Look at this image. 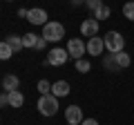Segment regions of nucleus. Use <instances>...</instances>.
Wrapping results in <instances>:
<instances>
[{
  "mask_svg": "<svg viewBox=\"0 0 134 125\" xmlns=\"http://www.w3.org/2000/svg\"><path fill=\"white\" fill-rule=\"evenodd\" d=\"M43 36L47 43H60L63 38H65V27H63V22H58V20H49L47 25H43Z\"/></svg>",
  "mask_w": 134,
  "mask_h": 125,
  "instance_id": "obj_1",
  "label": "nucleus"
},
{
  "mask_svg": "<svg viewBox=\"0 0 134 125\" xmlns=\"http://www.w3.org/2000/svg\"><path fill=\"white\" fill-rule=\"evenodd\" d=\"M103 40H105V49L110 54H119L125 49V38L121 31H107L105 36H103Z\"/></svg>",
  "mask_w": 134,
  "mask_h": 125,
  "instance_id": "obj_2",
  "label": "nucleus"
},
{
  "mask_svg": "<svg viewBox=\"0 0 134 125\" xmlns=\"http://www.w3.org/2000/svg\"><path fill=\"white\" fill-rule=\"evenodd\" d=\"M36 107H38V112L43 116H54V114H58V98L54 94H45V96L38 98Z\"/></svg>",
  "mask_w": 134,
  "mask_h": 125,
  "instance_id": "obj_3",
  "label": "nucleus"
},
{
  "mask_svg": "<svg viewBox=\"0 0 134 125\" xmlns=\"http://www.w3.org/2000/svg\"><path fill=\"white\" fill-rule=\"evenodd\" d=\"M67 58H69L67 49H63V47H52V49L47 52L45 65H52V67H63V65L67 62Z\"/></svg>",
  "mask_w": 134,
  "mask_h": 125,
  "instance_id": "obj_4",
  "label": "nucleus"
},
{
  "mask_svg": "<svg viewBox=\"0 0 134 125\" xmlns=\"http://www.w3.org/2000/svg\"><path fill=\"white\" fill-rule=\"evenodd\" d=\"M67 54H69V58H74V60H78V58H83L87 54V47L85 43H83L81 38H72V40H67Z\"/></svg>",
  "mask_w": 134,
  "mask_h": 125,
  "instance_id": "obj_5",
  "label": "nucleus"
},
{
  "mask_svg": "<svg viewBox=\"0 0 134 125\" xmlns=\"http://www.w3.org/2000/svg\"><path fill=\"white\" fill-rule=\"evenodd\" d=\"M65 121H67V125H81L83 121H85V116H83V107L67 105L65 107Z\"/></svg>",
  "mask_w": 134,
  "mask_h": 125,
  "instance_id": "obj_6",
  "label": "nucleus"
},
{
  "mask_svg": "<svg viewBox=\"0 0 134 125\" xmlns=\"http://www.w3.org/2000/svg\"><path fill=\"white\" fill-rule=\"evenodd\" d=\"M98 29H100V22L92 16V18H85L81 22V34L87 36V38H94V36H98Z\"/></svg>",
  "mask_w": 134,
  "mask_h": 125,
  "instance_id": "obj_7",
  "label": "nucleus"
},
{
  "mask_svg": "<svg viewBox=\"0 0 134 125\" xmlns=\"http://www.w3.org/2000/svg\"><path fill=\"white\" fill-rule=\"evenodd\" d=\"M85 47H87V54L90 56H103V52H105V40L100 38V36H94V38H87Z\"/></svg>",
  "mask_w": 134,
  "mask_h": 125,
  "instance_id": "obj_8",
  "label": "nucleus"
},
{
  "mask_svg": "<svg viewBox=\"0 0 134 125\" xmlns=\"http://www.w3.org/2000/svg\"><path fill=\"white\" fill-rule=\"evenodd\" d=\"M27 20H29L31 25H47V22H49V20H47V11L40 9V7H34V9H29Z\"/></svg>",
  "mask_w": 134,
  "mask_h": 125,
  "instance_id": "obj_9",
  "label": "nucleus"
},
{
  "mask_svg": "<svg viewBox=\"0 0 134 125\" xmlns=\"http://www.w3.org/2000/svg\"><path fill=\"white\" fill-rule=\"evenodd\" d=\"M69 92H72V89H69V83H67V81H56V83H52V94H54L56 98H65Z\"/></svg>",
  "mask_w": 134,
  "mask_h": 125,
  "instance_id": "obj_10",
  "label": "nucleus"
},
{
  "mask_svg": "<svg viewBox=\"0 0 134 125\" xmlns=\"http://www.w3.org/2000/svg\"><path fill=\"white\" fill-rule=\"evenodd\" d=\"M18 85H20V81H18V76H14V74H7V76L2 78V89H5L7 94H9V92H16Z\"/></svg>",
  "mask_w": 134,
  "mask_h": 125,
  "instance_id": "obj_11",
  "label": "nucleus"
},
{
  "mask_svg": "<svg viewBox=\"0 0 134 125\" xmlns=\"http://www.w3.org/2000/svg\"><path fill=\"white\" fill-rule=\"evenodd\" d=\"M7 98H9V107H23V103H25V96H23V92H20V89L9 92Z\"/></svg>",
  "mask_w": 134,
  "mask_h": 125,
  "instance_id": "obj_12",
  "label": "nucleus"
},
{
  "mask_svg": "<svg viewBox=\"0 0 134 125\" xmlns=\"http://www.w3.org/2000/svg\"><path fill=\"white\" fill-rule=\"evenodd\" d=\"M103 67L107 69V72H121V67L119 65H116V58H114V54H105V56H103Z\"/></svg>",
  "mask_w": 134,
  "mask_h": 125,
  "instance_id": "obj_13",
  "label": "nucleus"
},
{
  "mask_svg": "<svg viewBox=\"0 0 134 125\" xmlns=\"http://www.w3.org/2000/svg\"><path fill=\"white\" fill-rule=\"evenodd\" d=\"M114 58H116V65H119L121 69H125V67H130V65H132V56H130L127 52H119V54H114Z\"/></svg>",
  "mask_w": 134,
  "mask_h": 125,
  "instance_id": "obj_14",
  "label": "nucleus"
},
{
  "mask_svg": "<svg viewBox=\"0 0 134 125\" xmlns=\"http://www.w3.org/2000/svg\"><path fill=\"white\" fill-rule=\"evenodd\" d=\"M7 43H9V47L14 49V54H18V52H23V36H16V34H11V36H7Z\"/></svg>",
  "mask_w": 134,
  "mask_h": 125,
  "instance_id": "obj_15",
  "label": "nucleus"
},
{
  "mask_svg": "<svg viewBox=\"0 0 134 125\" xmlns=\"http://www.w3.org/2000/svg\"><path fill=\"white\" fill-rule=\"evenodd\" d=\"M36 43H38V36L34 34V31L23 34V47L25 49H36Z\"/></svg>",
  "mask_w": 134,
  "mask_h": 125,
  "instance_id": "obj_16",
  "label": "nucleus"
},
{
  "mask_svg": "<svg viewBox=\"0 0 134 125\" xmlns=\"http://www.w3.org/2000/svg\"><path fill=\"white\" fill-rule=\"evenodd\" d=\"M74 69H76L78 74H87L92 69V62L87 60V58H78V60H74Z\"/></svg>",
  "mask_w": 134,
  "mask_h": 125,
  "instance_id": "obj_17",
  "label": "nucleus"
},
{
  "mask_svg": "<svg viewBox=\"0 0 134 125\" xmlns=\"http://www.w3.org/2000/svg\"><path fill=\"white\" fill-rule=\"evenodd\" d=\"M110 16H112V9H110V7H107V5H100L98 9L94 11V18L98 20V22H100V20H107V18H110Z\"/></svg>",
  "mask_w": 134,
  "mask_h": 125,
  "instance_id": "obj_18",
  "label": "nucleus"
},
{
  "mask_svg": "<svg viewBox=\"0 0 134 125\" xmlns=\"http://www.w3.org/2000/svg\"><path fill=\"white\" fill-rule=\"evenodd\" d=\"M11 56H14V49L9 47L7 40H2V43H0V60H9Z\"/></svg>",
  "mask_w": 134,
  "mask_h": 125,
  "instance_id": "obj_19",
  "label": "nucleus"
},
{
  "mask_svg": "<svg viewBox=\"0 0 134 125\" xmlns=\"http://www.w3.org/2000/svg\"><path fill=\"white\" fill-rule=\"evenodd\" d=\"M36 89H38V94H40V96H45V94H52V83H49V81H45V78H40V81H38V85H36Z\"/></svg>",
  "mask_w": 134,
  "mask_h": 125,
  "instance_id": "obj_20",
  "label": "nucleus"
},
{
  "mask_svg": "<svg viewBox=\"0 0 134 125\" xmlns=\"http://www.w3.org/2000/svg\"><path fill=\"white\" fill-rule=\"evenodd\" d=\"M123 18H127L130 22H134V0H130V2L123 5Z\"/></svg>",
  "mask_w": 134,
  "mask_h": 125,
  "instance_id": "obj_21",
  "label": "nucleus"
},
{
  "mask_svg": "<svg viewBox=\"0 0 134 125\" xmlns=\"http://www.w3.org/2000/svg\"><path fill=\"white\" fill-rule=\"evenodd\" d=\"M100 5H105V2H103V0H85V7H87L90 11H92V14H94V11L98 9Z\"/></svg>",
  "mask_w": 134,
  "mask_h": 125,
  "instance_id": "obj_22",
  "label": "nucleus"
},
{
  "mask_svg": "<svg viewBox=\"0 0 134 125\" xmlns=\"http://www.w3.org/2000/svg\"><path fill=\"white\" fill-rule=\"evenodd\" d=\"M45 47H47V40H45L43 36H38V43H36V49H38V52H43Z\"/></svg>",
  "mask_w": 134,
  "mask_h": 125,
  "instance_id": "obj_23",
  "label": "nucleus"
},
{
  "mask_svg": "<svg viewBox=\"0 0 134 125\" xmlns=\"http://www.w3.org/2000/svg\"><path fill=\"white\" fill-rule=\"evenodd\" d=\"M9 105V98H7V92H2L0 94V107H7Z\"/></svg>",
  "mask_w": 134,
  "mask_h": 125,
  "instance_id": "obj_24",
  "label": "nucleus"
},
{
  "mask_svg": "<svg viewBox=\"0 0 134 125\" xmlns=\"http://www.w3.org/2000/svg\"><path fill=\"white\" fill-rule=\"evenodd\" d=\"M81 125H98V121H96V118H85Z\"/></svg>",
  "mask_w": 134,
  "mask_h": 125,
  "instance_id": "obj_25",
  "label": "nucleus"
},
{
  "mask_svg": "<svg viewBox=\"0 0 134 125\" xmlns=\"http://www.w3.org/2000/svg\"><path fill=\"white\" fill-rule=\"evenodd\" d=\"M27 14H29V9H25V7H23V9H18V16H20V18H27Z\"/></svg>",
  "mask_w": 134,
  "mask_h": 125,
  "instance_id": "obj_26",
  "label": "nucleus"
},
{
  "mask_svg": "<svg viewBox=\"0 0 134 125\" xmlns=\"http://www.w3.org/2000/svg\"><path fill=\"white\" fill-rule=\"evenodd\" d=\"M74 7H81V5H85V0H69Z\"/></svg>",
  "mask_w": 134,
  "mask_h": 125,
  "instance_id": "obj_27",
  "label": "nucleus"
},
{
  "mask_svg": "<svg viewBox=\"0 0 134 125\" xmlns=\"http://www.w3.org/2000/svg\"><path fill=\"white\" fill-rule=\"evenodd\" d=\"M5 2H11V0H5Z\"/></svg>",
  "mask_w": 134,
  "mask_h": 125,
  "instance_id": "obj_28",
  "label": "nucleus"
}]
</instances>
